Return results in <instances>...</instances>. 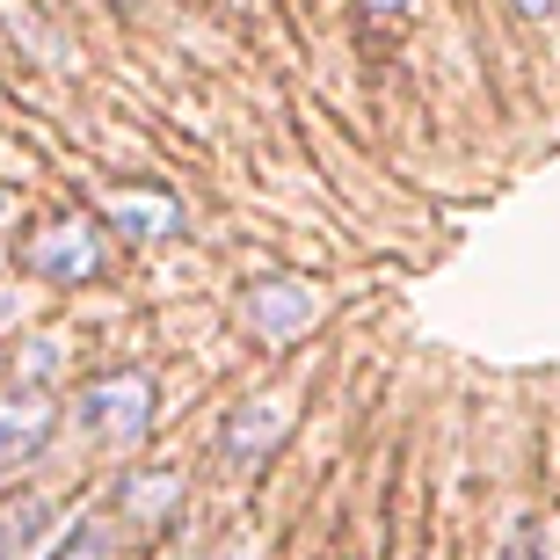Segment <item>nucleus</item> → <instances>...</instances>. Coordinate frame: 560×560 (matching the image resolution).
Returning a JSON list of instances; mask_svg holds the SVG:
<instances>
[{"label":"nucleus","mask_w":560,"mask_h":560,"mask_svg":"<svg viewBox=\"0 0 560 560\" xmlns=\"http://www.w3.org/2000/svg\"><path fill=\"white\" fill-rule=\"evenodd\" d=\"M81 422L103 444H139L153 430V378L145 372H109L81 386Z\"/></svg>","instance_id":"1"},{"label":"nucleus","mask_w":560,"mask_h":560,"mask_svg":"<svg viewBox=\"0 0 560 560\" xmlns=\"http://www.w3.org/2000/svg\"><path fill=\"white\" fill-rule=\"evenodd\" d=\"M291 422H299V408H291V394H262V400H241L226 416V458L233 466H262V458H277V444L291 436Z\"/></svg>","instance_id":"2"},{"label":"nucleus","mask_w":560,"mask_h":560,"mask_svg":"<svg viewBox=\"0 0 560 560\" xmlns=\"http://www.w3.org/2000/svg\"><path fill=\"white\" fill-rule=\"evenodd\" d=\"M320 306H328V299L313 284H299V277H262V284H248V320H255L262 342H291L299 328L320 320Z\"/></svg>","instance_id":"3"},{"label":"nucleus","mask_w":560,"mask_h":560,"mask_svg":"<svg viewBox=\"0 0 560 560\" xmlns=\"http://www.w3.org/2000/svg\"><path fill=\"white\" fill-rule=\"evenodd\" d=\"M37 277H59V284H81V277L103 270V241H95V226L88 219H59V226H44L37 241H30V255H22Z\"/></svg>","instance_id":"4"},{"label":"nucleus","mask_w":560,"mask_h":560,"mask_svg":"<svg viewBox=\"0 0 560 560\" xmlns=\"http://www.w3.org/2000/svg\"><path fill=\"white\" fill-rule=\"evenodd\" d=\"M59 430V408L30 386V394H0V474H15L44 452V436Z\"/></svg>","instance_id":"5"},{"label":"nucleus","mask_w":560,"mask_h":560,"mask_svg":"<svg viewBox=\"0 0 560 560\" xmlns=\"http://www.w3.org/2000/svg\"><path fill=\"white\" fill-rule=\"evenodd\" d=\"M66 539V524H59V502H44V495H22L0 510V560H51Z\"/></svg>","instance_id":"6"},{"label":"nucleus","mask_w":560,"mask_h":560,"mask_svg":"<svg viewBox=\"0 0 560 560\" xmlns=\"http://www.w3.org/2000/svg\"><path fill=\"white\" fill-rule=\"evenodd\" d=\"M109 219H117L131 241H161V233L183 226V205H175L167 189H117V197H109Z\"/></svg>","instance_id":"7"},{"label":"nucleus","mask_w":560,"mask_h":560,"mask_svg":"<svg viewBox=\"0 0 560 560\" xmlns=\"http://www.w3.org/2000/svg\"><path fill=\"white\" fill-rule=\"evenodd\" d=\"M495 560H560V510H524V517L502 532Z\"/></svg>","instance_id":"8"},{"label":"nucleus","mask_w":560,"mask_h":560,"mask_svg":"<svg viewBox=\"0 0 560 560\" xmlns=\"http://www.w3.org/2000/svg\"><path fill=\"white\" fill-rule=\"evenodd\" d=\"M175 495H183V474H175V466H153V474H131L125 480V510L139 524H161L167 510H175Z\"/></svg>","instance_id":"9"},{"label":"nucleus","mask_w":560,"mask_h":560,"mask_svg":"<svg viewBox=\"0 0 560 560\" xmlns=\"http://www.w3.org/2000/svg\"><path fill=\"white\" fill-rule=\"evenodd\" d=\"M59 560H109V532H73V539H59Z\"/></svg>","instance_id":"10"},{"label":"nucleus","mask_w":560,"mask_h":560,"mask_svg":"<svg viewBox=\"0 0 560 560\" xmlns=\"http://www.w3.org/2000/svg\"><path fill=\"white\" fill-rule=\"evenodd\" d=\"M524 15H553V0H517Z\"/></svg>","instance_id":"11"},{"label":"nucleus","mask_w":560,"mask_h":560,"mask_svg":"<svg viewBox=\"0 0 560 560\" xmlns=\"http://www.w3.org/2000/svg\"><path fill=\"white\" fill-rule=\"evenodd\" d=\"M364 8H408V0H364Z\"/></svg>","instance_id":"12"}]
</instances>
